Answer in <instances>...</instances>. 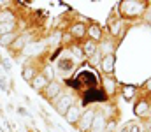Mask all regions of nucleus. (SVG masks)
Instances as JSON below:
<instances>
[{"instance_id": "30", "label": "nucleus", "mask_w": 151, "mask_h": 132, "mask_svg": "<svg viewBox=\"0 0 151 132\" xmlns=\"http://www.w3.org/2000/svg\"><path fill=\"white\" fill-rule=\"evenodd\" d=\"M121 132H128V127H127V125H125V127H123V129H121Z\"/></svg>"}, {"instance_id": "1", "label": "nucleus", "mask_w": 151, "mask_h": 132, "mask_svg": "<svg viewBox=\"0 0 151 132\" xmlns=\"http://www.w3.org/2000/svg\"><path fill=\"white\" fill-rule=\"evenodd\" d=\"M144 2H135V0H125L119 4V14L125 18H135L144 11Z\"/></svg>"}, {"instance_id": "4", "label": "nucleus", "mask_w": 151, "mask_h": 132, "mask_svg": "<svg viewBox=\"0 0 151 132\" xmlns=\"http://www.w3.org/2000/svg\"><path fill=\"white\" fill-rule=\"evenodd\" d=\"M95 109H86V111H83L81 113V118H79V122H77V129L81 132H90L91 129V123H93V118H95Z\"/></svg>"}, {"instance_id": "17", "label": "nucleus", "mask_w": 151, "mask_h": 132, "mask_svg": "<svg viewBox=\"0 0 151 132\" xmlns=\"http://www.w3.org/2000/svg\"><path fill=\"white\" fill-rule=\"evenodd\" d=\"M16 37H18V32L7 34V35H2V37H0V46H2V48H11L12 43L16 41Z\"/></svg>"}, {"instance_id": "9", "label": "nucleus", "mask_w": 151, "mask_h": 132, "mask_svg": "<svg viewBox=\"0 0 151 132\" xmlns=\"http://www.w3.org/2000/svg\"><path fill=\"white\" fill-rule=\"evenodd\" d=\"M37 74H39L37 69H35L32 63H25V65L21 67V78H23V81H27L28 85L32 83V79H34Z\"/></svg>"}, {"instance_id": "27", "label": "nucleus", "mask_w": 151, "mask_h": 132, "mask_svg": "<svg viewBox=\"0 0 151 132\" xmlns=\"http://www.w3.org/2000/svg\"><path fill=\"white\" fill-rule=\"evenodd\" d=\"M127 127H128V132H141V127L135 125V123H128Z\"/></svg>"}, {"instance_id": "13", "label": "nucleus", "mask_w": 151, "mask_h": 132, "mask_svg": "<svg viewBox=\"0 0 151 132\" xmlns=\"http://www.w3.org/2000/svg\"><path fill=\"white\" fill-rule=\"evenodd\" d=\"M70 35L76 37V39L84 37V35H86V25H84V23H81V21L74 23V25L70 27Z\"/></svg>"}, {"instance_id": "24", "label": "nucleus", "mask_w": 151, "mask_h": 132, "mask_svg": "<svg viewBox=\"0 0 151 132\" xmlns=\"http://www.w3.org/2000/svg\"><path fill=\"white\" fill-rule=\"evenodd\" d=\"M104 88H106V93H114L116 90V81L113 78H106L104 79Z\"/></svg>"}, {"instance_id": "28", "label": "nucleus", "mask_w": 151, "mask_h": 132, "mask_svg": "<svg viewBox=\"0 0 151 132\" xmlns=\"http://www.w3.org/2000/svg\"><path fill=\"white\" fill-rule=\"evenodd\" d=\"M18 113H19L21 116H28V118H30V115H28V111H27L25 107H18Z\"/></svg>"}, {"instance_id": "8", "label": "nucleus", "mask_w": 151, "mask_h": 132, "mask_svg": "<svg viewBox=\"0 0 151 132\" xmlns=\"http://www.w3.org/2000/svg\"><path fill=\"white\" fill-rule=\"evenodd\" d=\"M107 127V120L102 113H95V118H93V123H91V129L90 132H104Z\"/></svg>"}, {"instance_id": "32", "label": "nucleus", "mask_w": 151, "mask_h": 132, "mask_svg": "<svg viewBox=\"0 0 151 132\" xmlns=\"http://www.w3.org/2000/svg\"><path fill=\"white\" fill-rule=\"evenodd\" d=\"M0 11H2V7H0Z\"/></svg>"}, {"instance_id": "21", "label": "nucleus", "mask_w": 151, "mask_h": 132, "mask_svg": "<svg viewBox=\"0 0 151 132\" xmlns=\"http://www.w3.org/2000/svg\"><path fill=\"white\" fill-rule=\"evenodd\" d=\"M119 27H121V19L113 18V19L109 21V32H111V35H118V32H119Z\"/></svg>"}, {"instance_id": "3", "label": "nucleus", "mask_w": 151, "mask_h": 132, "mask_svg": "<svg viewBox=\"0 0 151 132\" xmlns=\"http://www.w3.org/2000/svg\"><path fill=\"white\" fill-rule=\"evenodd\" d=\"M72 106H74V97H72L70 93H65V95H62V97L55 102V111H56L60 116H65V113H67Z\"/></svg>"}, {"instance_id": "20", "label": "nucleus", "mask_w": 151, "mask_h": 132, "mask_svg": "<svg viewBox=\"0 0 151 132\" xmlns=\"http://www.w3.org/2000/svg\"><path fill=\"white\" fill-rule=\"evenodd\" d=\"M44 78H46V81L47 83H51V81H55V71H53V67L47 63V65H44V69H42V72H40Z\"/></svg>"}, {"instance_id": "25", "label": "nucleus", "mask_w": 151, "mask_h": 132, "mask_svg": "<svg viewBox=\"0 0 151 132\" xmlns=\"http://www.w3.org/2000/svg\"><path fill=\"white\" fill-rule=\"evenodd\" d=\"M0 88L5 92V93H9V78L4 74V71H2V67H0Z\"/></svg>"}, {"instance_id": "12", "label": "nucleus", "mask_w": 151, "mask_h": 132, "mask_svg": "<svg viewBox=\"0 0 151 132\" xmlns=\"http://www.w3.org/2000/svg\"><path fill=\"white\" fill-rule=\"evenodd\" d=\"M134 113H135V116H139V118L148 116V113H150V104H148L146 100H139V102L135 104V107H134Z\"/></svg>"}, {"instance_id": "7", "label": "nucleus", "mask_w": 151, "mask_h": 132, "mask_svg": "<svg viewBox=\"0 0 151 132\" xmlns=\"http://www.w3.org/2000/svg\"><path fill=\"white\" fill-rule=\"evenodd\" d=\"M56 67H58V71H60V72L69 74V72L76 67V63H74V60H72L70 56H60V58H58V62H56Z\"/></svg>"}, {"instance_id": "34", "label": "nucleus", "mask_w": 151, "mask_h": 132, "mask_svg": "<svg viewBox=\"0 0 151 132\" xmlns=\"http://www.w3.org/2000/svg\"><path fill=\"white\" fill-rule=\"evenodd\" d=\"M150 127H151V125H150Z\"/></svg>"}, {"instance_id": "31", "label": "nucleus", "mask_w": 151, "mask_h": 132, "mask_svg": "<svg viewBox=\"0 0 151 132\" xmlns=\"http://www.w3.org/2000/svg\"><path fill=\"white\" fill-rule=\"evenodd\" d=\"M0 113H2V106H0Z\"/></svg>"}, {"instance_id": "10", "label": "nucleus", "mask_w": 151, "mask_h": 132, "mask_svg": "<svg viewBox=\"0 0 151 132\" xmlns=\"http://www.w3.org/2000/svg\"><path fill=\"white\" fill-rule=\"evenodd\" d=\"M86 35L90 37V41L99 43V41L102 39V30H100V27H99L97 23H91L90 27H86Z\"/></svg>"}, {"instance_id": "22", "label": "nucleus", "mask_w": 151, "mask_h": 132, "mask_svg": "<svg viewBox=\"0 0 151 132\" xmlns=\"http://www.w3.org/2000/svg\"><path fill=\"white\" fill-rule=\"evenodd\" d=\"M0 132H12V127L4 113H0Z\"/></svg>"}, {"instance_id": "2", "label": "nucleus", "mask_w": 151, "mask_h": 132, "mask_svg": "<svg viewBox=\"0 0 151 132\" xmlns=\"http://www.w3.org/2000/svg\"><path fill=\"white\" fill-rule=\"evenodd\" d=\"M63 90H62V85L55 79V81H51V83H47V87L42 90V95H44V99L46 100H49V102H56L63 93H62Z\"/></svg>"}, {"instance_id": "19", "label": "nucleus", "mask_w": 151, "mask_h": 132, "mask_svg": "<svg viewBox=\"0 0 151 132\" xmlns=\"http://www.w3.org/2000/svg\"><path fill=\"white\" fill-rule=\"evenodd\" d=\"M83 53H84L86 56H93L95 53H99V49H97V43H93V41H88V43L83 46Z\"/></svg>"}, {"instance_id": "6", "label": "nucleus", "mask_w": 151, "mask_h": 132, "mask_svg": "<svg viewBox=\"0 0 151 132\" xmlns=\"http://www.w3.org/2000/svg\"><path fill=\"white\" fill-rule=\"evenodd\" d=\"M114 63H116V56L113 53H107L100 58V69L104 71V74H113Z\"/></svg>"}, {"instance_id": "29", "label": "nucleus", "mask_w": 151, "mask_h": 132, "mask_svg": "<svg viewBox=\"0 0 151 132\" xmlns=\"http://www.w3.org/2000/svg\"><path fill=\"white\" fill-rule=\"evenodd\" d=\"M146 88H148V90H151V79L148 81V83H146Z\"/></svg>"}, {"instance_id": "15", "label": "nucleus", "mask_w": 151, "mask_h": 132, "mask_svg": "<svg viewBox=\"0 0 151 132\" xmlns=\"http://www.w3.org/2000/svg\"><path fill=\"white\" fill-rule=\"evenodd\" d=\"M30 87L34 88V90H37V92H42L44 88L47 87V81H46V78H44V76H42V74L39 72L37 76H35V78L32 79V83H30Z\"/></svg>"}, {"instance_id": "11", "label": "nucleus", "mask_w": 151, "mask_h": 132, "mask_svg": "<svg viewBox=\"0 0 151 132\" xmlns=\"http://www.w3.org/2000/svg\"><path fill=\"white\" fill-rule=\"evenodd\" d=\"M79 118H81V111H79V107L74 104V106H72V107L65 113V120H67L70 125H77Z\"/></svg>"}, {"instance_id": "23", "label": "nucleus", "mask_w": 151, "mask_h": 132, "mask_svg": "<svg viewBox=\"0 0 151 132\" xmlns=\"http://www.w3.org/2000/svg\"><path fill=\"white\" fill-rule=\"evenodd\" d=\"M0 67H2V71L11 72V71H12V60H11L9 56H2V58H0Z\"/></svg>"}, {"instance_id": "26", "label": "nucleus", "mask_w": 151, "mask_h": 132, "mask_svg": "<svg viewBox=\"0 0 151 132\" xmlns=\"http://www.w3.org/2000/svg\"><path fill=\"white\" fill-rule=\"evenodd\" d=\"M70 51L74 53L76 56H79V58H81V56L84 55V53H83V48H77V46H72V48H70Z\"/></svg>"}, {"instance_id": "14", "label": "nucleus", "mask_w": 151, "mask_h": 132, "mask_svg": "<svg viewBox=\"0 0 151 132\" xmlns=\"http://www.w3.org/2000/svg\"><path fill=\"white\" fill-rule=\"evenodd\" d=\"M14 19H18V18H16L14 11L11 7H2V11H0V25L2 23H9V21H14Z\"/></svg>"}, {"instance_id": "33", "label": "nucleus", "mask_w": 151, "mask_h": 132, "mask_svg": "<svg viewBox=\"0 0 151 132\" xmlns=\"http://www.w3.org/2000/svg\"><path fill=\"white\" fill-rule=\"evenodd\" d=\"M150 109H151V106H150Z\"/></svg>"}, {"instance_id": "18", "label": "nucleus", "mask_w": 151, "mask_h": 132, "mask_svg": "<svg viewBox=\"0 0 151 132\" xmlns=\"http://www.w3.org/2000/svg\"><path fill=\"white\" fill-rule=\"evenodd\" d=\"M135 93H137V88L134 87V85H125L123 87V92H121V95H123L125 100H132Z\"/></svg>"}, {"instance_id": "16", "label": "nucleus", "mask_w": 151, "mask_h": 132, "mask_svg": "<svg viewBox=\"0 0 151 132\" xmlns=\"http://www.w3.org/2000/svg\"><path fill=\"white\" fill-rule=\"evenodd\" d=\"M16 28H18V19L9 21V23H2V25H0V37H2V35H7V34H12V32H16Z\"/></svg>"}, {"instance_id": "5", "label": "nucleus", "mask_w": 151, "mask_h": 132, "mask_svg": "<svg viewBox=\"0 0 151 132\" xmlns=\"http://www.w3.org/2000/svg\"><path fill=\"white\" fill-rule=\"evenodd\" d=\"M32 41V35L28 34V32H25V34H18V37H16V41L12 43V46L9 48L12 53H19V51H23L28 44Z\"/></svg>"}]
</instances>
